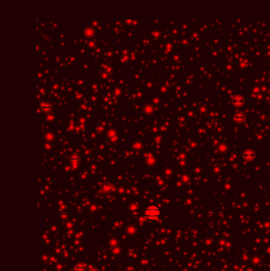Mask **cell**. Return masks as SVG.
I'll use <instances>...</instances> for the list:
<instances>
[{
  "label": "cell",
  "mask_w": 270,
  "mask_h": 271,
  "mask_svg": "<svg viewBox=\"0 0 270 271\" xmlns=\"http://www.w3.org/2000/svg\"><path fill=\"white\" fill-rule=\"evenodd\" d=\"M160 216V210L154 205L148 206L144 210V216L149 220H157Z\"/></svg>",
  "instance_id": "obj_1"
}]
</instances>
